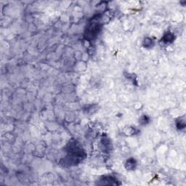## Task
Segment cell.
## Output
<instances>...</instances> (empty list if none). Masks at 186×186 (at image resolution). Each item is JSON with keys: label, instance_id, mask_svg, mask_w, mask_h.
Segmentation results:
<instances>
[{"label": "cell", "instance_id": "6da1fadb", "mask_svg": "<svg viewBox=\"0 0 186 186\" xmlns=\"http://www.w3.org/2000/svg\"><path fill=\"white\" fill-rule=\"evenodd\" d=\"M68 155L66 156V160L70 165L76 164L79 163L85 158L84 151L82 149L80 145L76 141H72L68 146Z\"/></svg>", "mask_w": 186, "mask_h": 186}, {"label": "cell", "instance_id": "277c9868", "mask_svg": "<svg viewBox=\"0 0 186 186\" xmlns=\"http://www.w3.org/2000/svg\"><path fill=\"white\" fill-rule=\"evenodd\" d=\"M174 39H175L174 35L172 34V33H170V32H167V33H165V34L164 35V36L162 37V39H161V42L166 44H169L173 42Z\"/></svg>", "mask_w": 186, "mask_h": 186}, {"label": "cell", "instance_id": "5b68a950", "mask_svg": "<svg viewBox=\"0 0 186 186\" xmlns=\"http://www.w3.org/2000/svg\"><path fill=\"white\" fill-rule=\"evenodd\" d=\"M136 165L137 162L134 158H129L126 162V168L129 170H135V168L136 167Z\"/></svg>", "mask_w": 186, "mask_h": 186}, {"label": "cell", "instance_id": "8992f818", "mask_svg": "<svg viewBox=\"0 0 186 186\" xmlns=\"http://www.w3.org/2000/svg\"><path fill=\"white\" fill-rule=\"evenodd\" d=\"M143 45H144L145 47H152L153 45V41L151 38H146L144 39V42H143Z\"/></svg>", "mask_w": 186, "mask_h": 186}, {"label": "cell", "instance_id": "52a82bcc", "mask_svg": "<svg viewBox=\"0 0 186 186\" xmlns=\"http://www.w3.org/2000/svg\"><path fill=\"white\" fill-rule=\"evenodd\" d=\"M149 121V119L148 118L147 116H143L141 119H140V123L142 124H147Z\"/></svg>", "mask_w": 186, "mask_h": 186}, {"label": "cell", "instance_id": "7a4b0ae2", "mask_svg": "<svg viewBox=\"0 0 186 186\" xmlns=\"http://www.w3.org/2000/svg\"><path fill=\"white\" fill-rule=\"evenodd\" d=\"M97 20H98L97 18H94L92 21L88 24L86 32H85V36L89 40H92L97 37L101 30V26Z\"/></svg>", "mask_w": 186, "mask_h": 186}, {"label": "cell", "instance_id": "3957f363", "mask_svg": "<svg viewBox=\"0 0 186 186\" xmlns=\"http://www.w3.org/2000/svg\"><path fill=\"white\" fill-rule=\"evenodd\" d=\"M99 185H118L117 181L115 178L111 176H104L102 177L100 179Z\"/></svg>", "mask_w": 186, "mask_h": 186}]
</instances>
